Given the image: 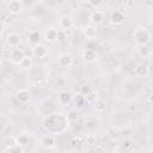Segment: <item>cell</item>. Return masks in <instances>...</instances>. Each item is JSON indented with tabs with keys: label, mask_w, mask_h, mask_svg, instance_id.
Instances as JSON below:
<instances>
[{
	"label": "cell",
	"mask_w": 153,
	"mask_h": 153,
	"mask_svg": "<svg viewBox=\"0 0 153 153\" xmlns=\"http://www.w3.org/2000/svg\"><path fill=\"white\" fill-rule=\"evenodd\" d=\"M133 39L137 47H143L148 45V43L152 39V33L146 29V27H136L134 33H133Z\"/></svg>",
	"instance_id": "cell-2"
},
{
	"label": "cell",
	"mask_w": 153,
	"mask_h": 153,
	"mask_svg": "<svg viewBox=\"0 0 153 153\" xmlns=\"http://www.w3.org/2000/svg\"><path fill=\"white\" fill-rule=\"evenodd\" d=\"M73 99V96L68 91H60L57 93V103L60 105H68Z\"/></svg>",
	"instance_id": "cell-9"
},
{
	"label": "cell",
	"mask_w": 153,
	"mask_h": 153,
	"mask_svg": "<svg viewBox=\"0 0 153 153\" xmlns=\"http://www.w3.org/2000/svg\"><path fill=\"white\" fill-rule=\"evenodd\" d=\"M67 39V31L59 29L57 30V42H63Z\"/></svg>",
	"instance_id": "cell-25"
},
{
	"label": "cell",
	"mask_w": 153,
	"mask_h": 153,
	"mask_svg": "<svg viewBox=\"0 0 153 153\" xmlns=\"http://www.w3.org/2000/svg\"><path fill=\"white\" fill-rule=\"evenodd\" d=\"M14 140H16V143H17V145H19V146L24 147V146L29 145L30 137H29V135H27V134H19Z\"/></svg>",
	"instance_id": "cell-21"
},
{
	"label": "cell",
	"mask_w": 153,
	"mask_h": 153,
	"mask_svg": "<svg viewBox=\"0 0 153 153\" xmlns=\"http://www.w3.org/2000/svg\"><path fill=\"white\" fill-rule=\"evenodd\" d=\"M105 153H118V152L115 151V149H110V151H108V152H105Z\"/></svg>",
	"instance_id": "cell-33"
},
{
	"label": "cell",
	"mask_w": 153,
	"mask_h": 153,
	"mask_svg": "<svg viewBox=\"0 0 153 153\" xmlns=\"http://www.w3.org/2000/svg\"><path fill=\"white\" fill-rule=\"evenodd\" d=\"M55 143H56L55 137L51 134H47V135L42 136V139H41V145L45 148H53V147H55Z\"/></svg>",
	"instance_id": "cell-16"
},
{
	"label": "cell",
	"mask_w": 153,
	"mask_h": 153,
	"mask_svg": "<svg viewBox=\"0 0 153 153\" xmlns=\"http://www.w3.org/2000/svg\"><path fill=\"white\" fill-rule=\"evenodd\" d=\"M74 102H75V104H76L78 106H82V105H84V103H85V97H84V96H81V94L79 93V94H76V96H75Z\"/></svg>",
	"instance_id": "cell-27"
},
{
	"label": "cell",
	"mask_w": 153,
	"mask_h": 153,
	"mask_svg": "<svg viewBox=\"0 0 153 153\" xmlns=\"http://www.w3.org/2000/svg\"><path fill=\"white\" fill-rule=\"evenodd\" d=\"M4 32V25H2V23L0 22V35Z\"/></svg>",
	"instance_id": "cell-31"
},
{
	"label": "cell",
	"mask_w": 153,
	"mask_h": 153,
	"mask_svg": "<svg viewBox=\"0 0 153 153\" xmlns=\"http://www.w3.org/2000/svg\"><path fill=\"white\" fill-rule=\"evenodd\" d=\"M66 153H78V152H76V149H69V151H67Z\"/></svg>",
	"instance_id": "cell-32"
},
{
	"label": "cell",
	"mask_w": 153,
	"mask_h": 153,
	"mask_svg": "<svg viewBox=\"0 0 153 153\" xmlns=\"http://www.w3.org/2000/svg\"><path fill=\"white\" fill-rule=\"evenodd\" d=\"M59 25H60L61 30L67 31V30H69V29L73 27L74 22H73V19H72L71 16H62L60 18V20H59Z\"/></svg>",
	"instance_id": "cell-12"
},
{
	"label": "cell",
	"mask_w": 153,
	"mask_h": 153,
	"mask_svg": "<svg viewBox=\"0 0 153 153\" xmlns=\"http://www.w3.org/2000/svg\"><path fill=\"white\" fill-rule=\"evenodd\" d=\"M16 97H17V100H18L19 103H22V104H27V103L30 102V99H31V93H30L29 90L22 88V90H19V91L17 92Z\"/></svg>",
	"instance_id": "cell-11"
},
{
	"label": "cell",
	"mask_w": 153,
	"mask_h": 153,
	"mask_svg": "<svg viewBox=\"0 0 153 153\" xmlns=\"http://www.w3.org/2000/svg\"><path fill=\"white\" fill-rule=\"evenodd\" d=\"M6 8L12 14H19L24 10V4L20 0H11V1L7 2Z\"/></svg>",
	"instance_id": "cell-3"
},
{
	"label": "cell",
	"mask_w": 153,
	"mask_h": 153,
	"mask_svg": "<svg viewBox=\"0 0 153 153\" xmlns=\"http://www.w3.org/2000/svg\"><path fill=\"white\" fill-rule=\"evenodd\" d=\"M151 48L148 45H143V47H139V50H137V54L141 59H148L151 56Z\"/></svg>",
	"instance_id": "cell-22"
},
{
	"label": "cell",
	"mask_w": 153,
	"mask_h": 153,
	"mask_svg": "<svg viewBox=\"0 0 153 153\" xmlns=\"http://www.w3.org/2000/svg\"><path fill=\"white\" fill-rule=\"evenodd\" d=\"M88 4H90L92 7H94V8L97 10L98 7H100V6L103 5V1H102V0H88Z\"/></svg>",
	"instance_id": "cell-28"
},
{
	"label": "cell",
	"mask_w": 153,
	"mask_h": 153,
	"mask_svg": "<svg viewBox=\"0 0 153 153\" xmlns=\"http://www.w3.org/2000/svg\"><path fill=\"white\" fill-rule=\"evenodd\" d=\"M32 66H33V61H32V57L29 55H25L19 63V67L22 69H31Z\"/></svg>",
	"instance_id": "cell-19"
},
{
	"label": "cell",
	"mask_w": 153,
	"mask_h": 153,
	"mask_svg": "<svg viewBox=\"0 0 153 153\" xmlns=\"http://www.w3.org/2000/svg\"><path fill=\"white\" fill-rule=\"evenodd\" d=\"M81 59H82V61L86 62V63H93V62L97 61V53H96V50H93V49L86 48V49H84L82 53H81Z\"/></svg>",
	"instance_id": "cell-5"
},
{
	"label": "cell",
	"mask_w": 153,
	"mask_h": 153,
	"mask_svg": "<svg viewBox=\"0 0 153 153\" xmlns=\"http://www.w3.org/2000/svg\"><path fill=\"white\" fill-rule=\"evenodd\" d=\"M19 43H20V36L18 33L11 32V33L7 35V37H6V44L10 48H13L14 49V48H17L19 45Z\"/></svg>",
	"instance_id": "cell-10"
},
{
	"label": "cell",
	"mask_w": 153,
	"mask_h": 153,
	"mask_svg": "<svg viewBox=\"0 0 153 153\" xmlns=\"http://www.w3.org/2000/svg\"><path fill=\"white\" fill-rule=\"evenodd\" d=\"M86 141H87V143L93 145V143H96V136H94V135H88V136L86 137Z\"/></svg>",
	"instance_id": "cell-30"
},
{
	"label": "cell",
	"mask_w": 153,
	"mask_h": 153,
	"mask_svg": "<svg viewBox=\"0 0 153 153\" xmlns=\"http://www.w3.org/2000/svg\"><path fill=\"white\" fill-rule=\"evenodd\" d=\"M32 55L37 59H44L48 55V48L44 44L38 43L32 47Z\"/></svg>",
	"instance_id": "cell-6"
},
{
	"label": "cell",
	"mask_w": 153,
	"mask_h": 153,
	"mask_svg": "<svg viewBox=\"0 0 153 153\" xmlns=\"http://www.w3.org/2000/svg\"><path fill=\"white\" fill-rule=\"evenodd\" d=\"M66 117L68 120L69 123H73V122H76L79 120V111L76 109H72L69 110L67 114H66Z\"/></svg>",
	"instance_id": "cell-23"
},
{
	"label": "cell",
	"mask_w": 153,
	"mask_h": 153,
	"mask_svg": "<svg viewBox=\"0 0 153 153\" xmlns=\"http://www.w3.org/2000/svg\"><path fill=\"white\" fill-rule=\"evenodd\" d=\"M109 19H110V23H111L112 25H120V24H122V23L124 22L126 17H124V13H123L122 11L115 10V11L111 12Z\"/></svg>",
	"instance_id": "cell-7"
},
{
	"label": "cell",
	"mask_w": 153,
	"mask_h": 153,
	"mask_svg": "<svg viewBox=\"0 0 153 153\" xmlns=\"http://www.w3.org/2000/svg\"><path fill=\"white\" fill-rule=\"evenodd\" d=\"M44 39L49 43L57 42V30L55 27H49L44 32Z\"/></svg>",
	"instance_id": "cell-15"
},
{
	"label": "cell",
	"mask_w": 153,
	"mask_h": 153,
	"mask_svg": "<svg viewBox=\"0 0 153 153\" xmlns=\"http://www.w3.org/2000/svg\"><path fill=\"white\" fill-rule=\"evenodd\" d=\"M27 41H29L30 44H32V47L36 45V44H38L39 41H41V33L38 31H36V30L30 31L29 35H27Z\"/></svg>",
	"instance_id": "cell-18"
},
{
	"label": "cell",
	"mask_w": 153,
	"mask_h": 153,
	"mask_svg": "<svg viewBox=\"0 0 153 153\" xmlns=\"http://www.w3.org/2000/svg\"><path fill=\"white\" fill-rule=\"evenodd\" d=\"M69 122L66 117L65 114L62 112H53L47 115L43 120H42V127L45 131H48V134L51 135H57V134H62L66 131V129L68 128Z\"/></svg>",
	"instance_id": "cell-1"
},
{
	"label": "cell",
	"mask_w": 153,
	"mask_h": 153,
	"mask_svg": "<svg viewBox=\"0 0 153 153\" xmlns=\"http://www.w3.org/2000/svg\"><path fill=\"white\" fill-rule=\"evenodd\" d=\"M93 104V109L97 111V112H103L106 108V103L104 99H100V98H96V100L92 103Z\"/></svg>",
	"instance_id": "cell-20"
},
{
	"label": "cell",
	"mask_w": 153,
	"mask_h": 153,
	"mask_svg": "<svg viewBox=\"0 0 153 153\" xmlns=\"http://www.w3.org/2000/svg\"><path fill=\"white\" fill-rule=\"evenodd\" d=\"M91 91H92V88H91L90 85H82V86H80V94L84 96V97L86 94H88Z\"/></svg>",
	"instance_id": "cell-26"
},
{
	"label": "cell",
	"mask_w": 153,
	"mask_h": 153,
	"mask_svg": "<svg viewBox=\"0 0 153 153\" xmlns=\"http://www.w3.org/2000/svg\"><path fill=\"white\" fill-rule=\"evenodd\" d=\"M6 151H7V153H24L23 147H22V146H19V145H17V143H14V145H12V146L7 147V148H6Z\"/></svg>",
	"instance_id": "cell-24"
},
{
	"label": "cell",
	"mask_w": 153,
	"mask_h": 153,
	"mask_svg": "<svg viewBox=\"0 0 153 153\" xmlns=\"http://www.w3.org/2000/svg\"><path fill=\"white\" fill-rule=\"evenodd\" d=\"M82 33H84V36H85V38L86 39H94L96 38V36H97V27L94 26V25H85L84 27H82Z\"/></svg>",
	"instance_id": "cell-13"
},
{
	"label": "cell",
	"mask_w": 153,
	"mask_h": 153,
	"mask_svg": "<svg viewBox=\"0 0 153 153\" xmlns=\"http://www.w3.org/2000/svg\"><path fill=\"white\" fill-rule=\"evenodd\" d=\"M96 100V94L93 91H91L88 94L85 96V102H90V103H93Z\"/></svg>",
	"instance_id": "cell-29"
},
{
	"label": "cell",
	"mask_w": 153,
	"mask_h": 153,
	"mask_svg": "<svg viewBox=\"0 0 153 153\" xmlns=\"http://www.w3.org/2000/svg\"><path fill=\"white\" fill-rule=\"evenodd\" d=\"M148 73H149V68L145 63H140L134 68V74L137 78H145L148 75Z\"/></svg>",
	"instance_id": "cell-14"
},
{
	"label": "cell",
	"mask_w": 153,
	"mask_h": 153,
	"mask_svg": "<svg viewBox=\"0 0 153 153\" xmlns=\"http://www.w3.org/2000/svg\"><path fill=\"white\" fill-rule=\"evenodd\" d=\"M73 63V56L68 53H62L57 56V65L62 68H68Z\"/></svg>",
	"instance_id": "cell-4"
},
{
	"label": "cell",
	"mask_w": 153,
	"mask_h": 153,
	"mask_svg": "<svg viewBox=\"0 0 153 153\" xmlns=\"http://www.w3.org/2000/svg\"><path fill=\"white\" fill-rule=\"evenodd\" d=\"M24 56H25L24 51L22 49H18V48L12 49L11 53H10V60H11L12 63H16V65H19Z\"/></svg>",
	"instance_id": "cell-8"
},
{
	"label": "cell",
	"mask_w": 153,
	"mask_h": 153,
	"mask_svg": "<svg viewBox=\"0 0 153 153\" xmlns=\"http://www.w3.org/2000/svg\"><path fill=\"white\" fill-rule=\"evenodd\" d=\"M103 19H104V14H103V12L99 11V10L93 11V12L91 13V16H90V22H91L92 24H94V25L100 24V23L103 22Z\"/></svg>",
	"instance_id": "cell-17"
}]
</instances>
